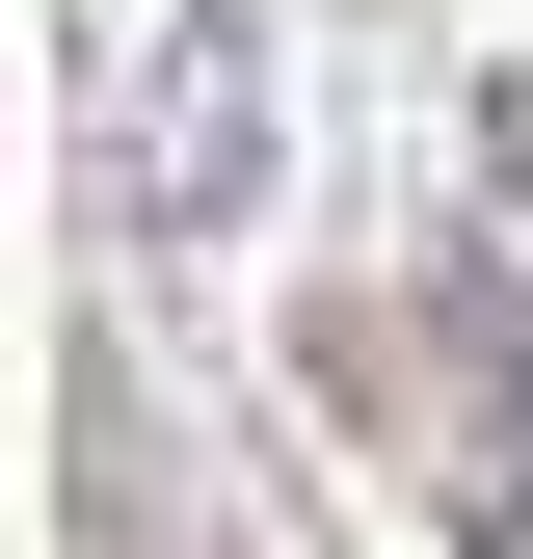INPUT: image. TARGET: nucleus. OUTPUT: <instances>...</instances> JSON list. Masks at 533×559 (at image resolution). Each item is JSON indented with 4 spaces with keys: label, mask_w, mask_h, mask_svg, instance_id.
<instances>
[{
    "label": "nucleus",
    "mask_w": 533,
    "mask_h": 559,
    "mask_svg": "<svg viewBox=\"0 0 533 559\" xmlns=\"http://www.w3.org/2000/svg\"><path fill=\"white\" fill-rule=\"evenodd\" d=\"M427 373H453V533L533 559V266H427Z\"/></svg>",
    "instance_id": "nucleus-1"
},
{
    "label": "nucleus",
    "mask_w": 533,
    "mask_h": 559,
    "mask_svg": "<svg viewBox=\"0 0 533 559\" xmlns=\"http://www.w3.org/2000/svg\"><path fill=\"white\" fill-rule=\"evenodd\" d=\"M107 187H133V214H161V240H187V214H240V187H266V27H187Z\"/></svg>",
    "instance_id": "nucleus-2"
}]
</instances>
